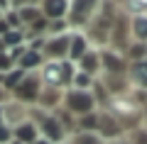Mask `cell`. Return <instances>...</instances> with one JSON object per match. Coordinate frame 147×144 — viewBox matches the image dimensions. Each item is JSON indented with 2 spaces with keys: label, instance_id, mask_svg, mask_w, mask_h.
I'll use <instances>...</instances> for the list:
<instances>
[{
  "label": "cell",
  "instance_id": "obj_23",
  "mask_svg": "<svg viewBox=\"0 0 147 144\" xmlns=\"http://www.w3.org/2000/svg\"><path fill=\"white\" fill-rule=\"evenodd\" d=\"M125 59H127V64H135V61L147 59V44H142V42H132V44L127 46Z\"/></svg>",
  "mask_w": 147,
  "mask_h": 144
},
{
  "label": "cell",
  "instance_id": "obj_6",
  "mask_svg": "<svg viewBox=\"0 0 147 144\" xmlns=\"http://www.w3.org/2000/svg\"><path fill=\"white\" fill-rule=\"evenodd\" d=\"M132 44V37H130V15L127 12H118L115 22H113V29H110V44L108 49L113 52H127V46Z\"/></svg>",
  "mask_w": 147,
  "mask_h": 144
},
{
  "label": "cell",
  "instance_id": "obj_16",
  "mask_svg": "<svg viewBox=\"0 0 147 144\" xmlns=\"http://www.w3.org/2000/svg\"><path fill=\"white\" fill-rule=\"evenodd\" d=\"M61 103H64V90H52V88H42L37 108L49 110V113H52V110H54V108H59Z\"/></svg>",
  "mask_w": 147,
  "mask_h": 144
},
{
  "label": "cell",
  "instance_id": "obj_11",
  "mask_svg": "<svg viewBox=\"0 0 147 144\" xmlns=\"http://www.w3.org/2000/svg\"><path fill=\"white\" fill-rule=\"evenodd\" d=\"M93 46H91L88 37L84 34V32H71V44H69V61L79 64L81 59L86 56V54L91 52Z\"/></svg>",
  "mask_w": 147,
  "mask_h": 144
},
{
  "label": "cell",
  "instance_id": "obj_17",
  "mask_svg": "<svg viewBox=\"0 0 147 144\" xmlns=\"http://www.w3.org/2000/svg\"><path fill=\"white\" fill-rule=\"evenodd\" d=\"M52 115L59 120V125H61V129L66 132V137H74V134H76V117H74V115L69 113L64 105L54 108V110H52Z\"/></svg>",
  "mask_w": 147,
  "mask_h": 144
},
{
  "label": "cell",
  "instance_id": "obj_27",
  "mask_svg": "<svg viewBox=\"0 0 147 144\" xmlns=\"http://www.w3.org/2000/svg\"><path fill=\"white\" fill-rule=\"evenodd\" d=\"M125 139L130 144H147V125H140V127L130 129V132L125 134Z\"/></svg>",
  "mask_w": 147,
  "mask_h": 144
},
{
  "label": "cell",
  "instance_id": "obj_39",
  "mask_svg": "<svg viewBox=\"0 0 147 144\" xmlns=\"http://www.w3.org/2000/svg\"><path fill=\"white\" fill-rule=\"evenodd\" d=\"M64 144H69V142H64Z\"/></svg>",
  "mask_w": 147,
  "mask_h": 144
},
{
  "label": "cell",
  "instance_id": "obj_40",
  "mask_svg": "<svg viewBox=\"0 0 147 144\" xmlns=\"http://www.w3.org/2000/svg\"><path fill=\"white\" fill-rule=\"evenodd\" d=\"M145 125H147V122H145Z\"/></svg>",
  "mask_w": 147,
  "mask_h": 144
},
{
  "label": "cell",
  "instance_id": "obj_33",
  "mask_svg": "<svg viewBox=\"0 0 147 144\" xmlns=\"http://www.w3.org/2000/svg\"><path fill=\"white\" fill-rule=\"evenodd\" d=\"M110 144H130V142H127V139L123 137V139H115V142H110Z\"/></svg>",
  "mask_w": 147,
  "mask_h": 144
},
{
  "label": "cell",
  "instance_id": "obj_26",
  "mask_svg": "<svg viewBox=\"0 0 147 144\" xmlns=\"http://www.w3.org/2000/svg\"><path fill=\"white\" fill-rule=\"evenodd\" d=\"M120 10L127 12L130 17H135V15H147V0H127Z\"/></svg>",
  "mask_w": 147,
  "mask_h": 144
},
{
  "label": "cell",
  "instance_id": "obj_7",
  "mask_svg": "<svg viewBox=\"0 0 147 144\" xmlns=\"http://www.w3.org/2000/svg\"><path fill=\"white\" fill-rule=\"evenodd\" d=\"M69 44H71V32H64V34H49L44 42V59L47 61H64L69 59Z\"/></svg>",
  "mask_w": 147,
  "mask_h": 144
},
{
  "label": "cell",
  "instance_id": "obj_35",
  "mask_svg": "<svg viewBox=\"0 0 147 144\" xmlns=\"http://www.w3.org/2000/svg\"><path fill=\"white\" fill-rule=\"evenodd\" d=\"M142 117H145V122H147V103L142 105Z\"/></svg>",
  "mask_w": 147,
  "mask_h": 144
},
{
  "label": "cell",
  "instance_id": "obj_18",
  "mask_svg": "<svg viewBox=\"0 0 147 144\" xmlns=\"http://www.w3.org/2000/svg\"><path fill=\"white\" fill-rule=\"evenodd\" d=\"M44 61H47V59H44L42 52H30V49H27V54L20 59V61H17V66H20L22 71L32 73V71H39V68L44 66Z\"/></svg>",
  "mask_w": 147,
  "mask_h": 144
},
{
  "label": "cell",
  "instance_id": "obj_8",
  "mask_svg": "<svg viewBox=\"0 0 147 144\" xmlns=\"http://www.w3.org/2000/svg\"><path fill=\"white\" fill-rule=\"evenodd\" d=\"M127 76V59L125 54L113 49H100V76Z\"/></svg>",
  "mask_w": 147,
  "mask_h": 144
},
{
  "label": "cell",
  "instance_id": "obj_34",
  "mask_svg": "<svg viewBox=\"0 0 147 144\" xmlns=\"http://www.w3.org/2000/svg\"><path fill=\"white\" fill-rule=\"evenodd\" d=\"M0 125H5V110L0 108Z\"/></svg>",
  "mask_w": 147,
  "mask_h": 144
},
{
  "label": "cell",
  "instance_id": "obj_2",
  "mask_svg": "<svg viewBox=\"0 0 147 144\" xmlns=\"http://www.w3.org/2000/svg\"><path fill=\"white\" fill-rule=\"evenodd\" d=\"M30 120L37 125V129H39V137L49 139L52 144H64L69 142L66 132L61 129V125H59V120L54 117L49 110H42V108H30Z\"/></svg>",
  "mask_w": 147,
  "mask_h": 144
},
{
  "label": "cell",
  "instance_id": "obj_21",
  "mask_svg": "<svg viewBox=\"0 0 147 144\" xmlns=\"http://www.w3.org/2000/svg\"><path fill=\"white\" fill-rule=\"evenodd\" d=\"M15 12L20 15L22 27H30L34 20H39V17H42V10H39V5H27V7H20V10H15Z\"/></svg>",
  "mask_w": 147,
  "mask_h": 144
},
{
  "label": "cell",
  "instance_id": "obj_12",
  "mask_svg": "<svg viewBox=\"0 0 147 144\" xmlns=\"http://www.w3.org/2000/svg\"><path fill=\"white\" fill-rule=\"evenodd\" d=\"M127 81H130V88L147 90V59L127 64Z\"/></svg>",
  "mask_w": 147,
  "mask_h": 144
},
{
  "label": "cell",
  "instance_id": "obj_20",
  "mask_svg": "<svg viewBox=\"0 0 147 144\" xmlns=\"http://www.w3.org/2000/svg\"><path fill=\"white\" fill-rule=\"evenodd\" d=\"M25 76H27V71H22L20 66H15L12 71H7L5 76H3V81H0V86L5 88V90H10V93H12V90H15V88H17V86L22 83V78H25Z\"/></svg>",
  "mask_w": 147,
  "mask_h": 144
},
{
  "label": "cell",
  "instance_id": "obj_38",
  "mask_svg": "<svg viewBox=\"0 0 147 144\" xmlns=\"http://www.w3.org/2000/svg\"><path fill=\"white\" fill-rule=\"evenodd\" d=\"M3 15H5V12H3V10H0V20H3Z\"/></svg>",
  "mask_w": 147,
  "mask_h": 144
},
{
  "label": "cell",
  "instance_id": "obj_28",
  "mask_svg": "<svg viewBox=\"0 0 147 144\" xmlns=\"http://www.w3.org/2000/svg\"><path fill=\"white\" fill-rule=\"evenodd\" d=\"M12 68H15V64H12L10 54H7V52H3V54H0V76H5L7 71H12Z\"/></svg>",
  "mask_w": 147,
  "mask_h": 144
},
{
  "label": "cell",
  "instance_id": "obj_1",
  "mask_svg": "<svg viewBox=\"0 0 147 144\" xmlns=\"http://www.w3.org/2000/svg\"><path fill=\"white\" fill-rule=\"evenodd\" d=\"M79 66L69 59L64 61H44V66L39 68V81L42 88H52V90H69L74 83Z\"/></svg>",
  "mask_w": 147,
  "mask_h": 144
},
{
  "label": "cell",
  "instance_id": "obj_10",
  "mask_svg": "<svg viewBox=\"0 0 147 144\" xmlns=\"http://www.w3.org/2000/svg\"><path fill=\"white\" fill-rule=\"evenodd\" d=\"M69 7H71V0H42V3H39V10H42V15L47 17L49 22L66 20Z\"/></svg>",
  "mask_w": 147,
  "mask_h": 144
},
{
  "label": "cell",
  "instance_id": "obj_31",
  "mask_svg": "<svg viewBox=\"0 0 147 144\" xmlns=\"http://www.w3.org/2000/svg\"><path fill=\"white\" fill-rule=\"evenodd\" d=\"M12 100V95H10V90H5V88L0 86V108H5L7 103Z\"/></svg>",
  "mask_w": 147,
  "mask_h": 144
},
{
  "label": "cell",
  "instance_id": "obj_30",
  "mask_svg": "<svg viewBox=\"0 0 147 144\" xmlns=\"http://www.w3.org/2000/svg\"><path fill=\"white\" fill-rule=\"evenodd\" d=\"M42 0H10L12 10H20V7H27V5H39Z\"/></svg>",
  "mask_w": 147,
  "mask_h": 144
},
{
  "label": "cell",
  "instance_id": "obj_15",
  "mask_svg": "<svg viewBox=\"0 0 147 144\" xmlns=\"http://www.w3.org/2000/svg\"><path fill=\"white\" fill-rule=\"evenodd\" d=\"M76 66H79V71L88 73V76L100 78V49H91V52L86 54Z\"/></svg>",
  "mask_w": 147,
  "mask_h": 144
},
{
  "label": "cell",
  "instance_id": "obj_3",
  "mask_svg": "<svg viewBox=\"0 0 147 144\" xmlns=\"http://www.w3.org/2000/svg\"><path fill=\"white\" fill-rule=\"evenodd\" d=\"M98 7H100V0H71L69 17H66L71 32H86V27L96 17Z\"/></svg>",
  "mask_w": 147,
  "mask_h": 144
},
{
  "label": "cell",
  "instance_id": "obj_24",
  "mask_svg": "<svg viewBox=\"0 0 147 144\" xmlns=\"http://www.w3.org/2000/svg\"><path fill=\"white\" fill-rule=\"evenodd\" d=\"M96 81H98V78L88 76V73H84V71H76L71 88H76V90H93V83H96Z\"/></svg>",
  "mask_w": 147,
  "mask_h": 144
},
{
  "label": "cell",
  "instance_id": "obj_5",
  "mask_svg": "<svg viewBox=\"0 0 147 144\" xmlns=\"http://www.w3.org/2000/svg\"><path fill=\"white\" fill-rule=\"evenodd\" d=\"M39 93H42V81H39V71H32L22 78V83L10 93L12 100L25 108H34L39 103Z\"/></svg>",
  "mask_w": 147,
  "mask_h": 144
},
{
  "label": "cell",
  "instance_id": "obj_22",
  "mask_svg": "<svg viewBox=\"0 0 147 144\" xmlns=\"http://www.w3.org/2000/svg\"><path fill=\"white\" fill-rule=\"evenodd\" d=\"M98 129V113L76 117V132H96Z\"/></svg>",
  "mask_w": 147,
  "mask_h": 144
},
{
  "label": "cell",
  "instance_id": "obj_13",
  "mask_svg": "<svg viewBox=\"0 0 147 144\" xmlns=\"http://www.w3.org/2000/svg\"><path fill=\"white\" fill-rule=\"evenodd\" d=\"M12 139L15 142H22V144H34L39 139V129H37V125L32 120H25L17 127H12Z\"/></svg>",
  "mask_w": 147,
  "mask_h": 144
},
{
  "label": "cell",
  "instance_id": "obj_9",
  "mask_svg": "<svg viewBox=\"0 0 147 144\" xmlns=\"http://www.w3.org/2000/svg\"><path fill=\"white\" fill-rule=\"evenodd\" d=\"M96 132H98V137L103 139L105 144H110V142H115V139L125 137L120 122H118L108 110H98V129H96Z\"/></svg>",
  "mask_w": 147,
  "mask_h": 144
},
{
  "label": "cell",
  "instance_id": "obj_25",
  "mask_svg": "<svg viewBox=\"0 0 147 144\" xmlns=\"http://www.w3.org/2000/svg\"><path fill=\"white\" fill-rule=\"evenodd\" d=\"M69 144H105L98 137V132H76L74 137H69Z\"/></svg>",
  "mask_w": 147,
  "mask_h": 144
},
{
  "label": "cell",
  "instance_id": "obj_37",
  "mask_svg": "<svg viewBox=\"0 0 147 144\" xmlns=\"http://www.w3.org/2000/svg\"><path fill=\"white\" fill-rule=\"evenodd\" d=\"M10 144H22V142H15V139H12V142H10Z\"/></svg>",
  "mask_w": 147,
  "mask_h": 144
},
{
  "label": "cell",
  "instance_id": "obj_14",
  "mask_svg": "<svg viewBox=\"0 0 147 144\" xmlns=\"http://www.w3.org/2000/svg\"><path fill=\"white\" fill-rule=\"evenodd\" d=\"M3 110H5V125H10V127H17L20 122L30 120V108H25V105L15 103V100H10V103H7Z\"/></svg>",
  "mask_w": 147,
  "mask_h": 144
},
{
  "label": "cell",
  "instance_id": "obj_29",
  "mask_svg": "<svg viewBox=\"0 0 147 144\" xmlns=\"http://www.w3.org/2000/svg\"><path fill=\"white\" fill-rule=\"evenodd\" d=\"M10 142H12V127L0 125V144H10Z\"/></svg>",
  "mask_w": 147,
  "mask_h": 144
},
{
  "label": "cell",
  "instance_id": "obj_32",
  "mask_svg": "<svg viewBox=\"0 0 147 144\" xmlns=\"http://www.w3.org/2000/svg\"><path fill=\"white\" fill-rule=\"evenodd\" d=\"M34 144H52V142H49V139H44V137H39V139H37Z\"/></svg>",
  "mask_w": 147,
  "mask_h": 144
},
{
  "label": "cell",
  "instance_id": "obj_19",
  "mask_svg": "<svg viewBox=\"0 0 147 144\" xmlns=\"http://www.w3.org/2000/svg\"><path fill=\"white\" fill-rule=\"evenodd\" d=\"M130 37H132V42L147 44V15L130 17Z\"/></svg>",
  "mask_w": 147,
  "mask_h": 144
},
{
  "label": "cell",
  "instance_id": "obj_4",
  "mask_svg": "<svg viewBox=\"0 0 147 144\" xmlns=\"http://www.w3.org/2000/svg\"><path fill=\"white\" fill-rule=\"evenodd\" d=\"M64 108L74 115V117H84V115L98 113V103L93 98V90H76V88H69L64 90Z\"/></svg>",
  "mask_w": 147,
  "mask_h": 144
},
{
  "label": "cell",
  "instance_id": "obj_36",
  "mask_svg": "<svg viewBox=\"0 0 147 144\" xmlns=\"http://www.w3.org/2000/svg\"><path fill=\"white\" fill-rule=\"evenodd\" d=\"M113 3H115V5H120V7H123V5H125V3H127V0H113Z\"/></svg>",
  "mask_w": 147,
  "mask_h": 144
}]
</instances>
